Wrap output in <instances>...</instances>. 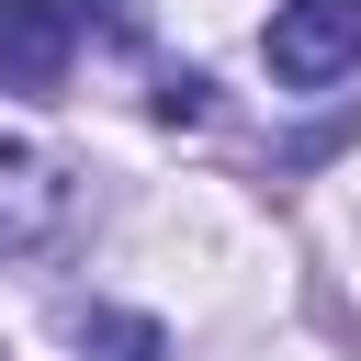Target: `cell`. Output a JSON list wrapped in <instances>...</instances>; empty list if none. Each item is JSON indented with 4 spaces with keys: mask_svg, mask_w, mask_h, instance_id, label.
Returning a JSON list of instances; mask_svg holds the SVG:
<instances>
[{
    "mask_svg": "<svg viewBox=\"0 0 361 361\" xmlns=\"http://www.w3.org/2000/svg\"><path fill=\"white\" fill-rule=\"evenodd\" d=\"M68 169L45 158V147H0V259H34L56 226H68Z\"/></svg>",
    "mask_w": 361,
    "mask_h": 361,
    "instance_id": "obj_2",
    "label": "cell"
},
{
    "mask_svg": "<svg viewBox=\"0 0 361 361\" xmlns=\"http://www.w3.org/2000/svg\"><path fill=\"white\" fill-rule=\"evenodd\" d=\"M56 79H68V11L56 0H0V90L45 102Z\"/></svg>",
    "mask_w": 361,
    "mask_h": 361,
    "instance_id": "obj_3",
    "label": "cell"
},
{
    "mask_svg": "<svg viewBox=\"0 0 361 361\" xmlns=\"http://www.w3.org/2000/svg\"><path fill=\"white\" fill-rule=\"evenodd\" d=\"M68 338L102 350V361H169V327H147V316H124V305H68Z\"/></svg>",
    "mask_w": 361,
    "mask_h": 361,
    "instance_id": "obj_4",
    "label": "cell"
},
{
    "mask_svg": "<svg viewBox=\"0 0 361 361\" xmlns=\"http://www.w3.org/2000/svg\"><path fill=\"white\" fill-rule=\"evenodd\" d=\"M259 56H271L282 90H327V79H350V68H361V0H282L271 34H259Z\"/></svg>",
    "mask_w": 361,
    "mask_h": 361,
    "instance_id": "obj_1",
    "label": "cell"
},
{
    "mask_svg": "<svg viewBox=\"0 0 361 361\" xmlns=\"http://www.w3.org/2000/svg\"><path fill=\"white\" fill-rule=\"evenodd\" d=\"M203 113H214V79L203 68H169L158 79V124H203Z\"/></svg>",
    "mask_w": 361,
    "mask_h": 361,
    "instance_id": "obj_5",
    "label": "cell"
}]
</instances>
